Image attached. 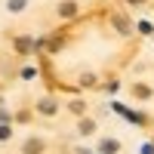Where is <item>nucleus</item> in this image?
I'll return each mask as SVG.
<instances>
[{
    "label": "nucleus",
    "instance_id": "obj_1",
    "mask_svg": "<svg viewBox=\"0 0 154 154\" xmlns=\"http://www.w3.org/2000/svg\"><path fill=\"white\" fill-rule=\"evenodd\" d=\"M59 16H62V19H71V16H77V3H71V0H65V3L59 6Z\"/></svg>",
    "mask_w": 154,
    "mask_h": 154
},
{
    "label": "nucleus",
    "instance_id": "obj_2",
    "mask_svg": "<svg viewBox=\"0 0 154 154\" xmlns=\"http://www.w3.org/2000/svg\"><path fill=\"white\" fill-rule=\"evenodd\" d=\"M25 151H28V154H40L43 142H40V139H31V142H25Z\"/></svg>",
    "mask_w": 154,
    "mask_h": 154
},
{
    "label": "nucleus",
    "instance_id": "obj_3",
    "mask_svg": "<svg viewBox=\"0 0 154 154\" xmlns=\"http://www.w3.org/2000/svg\"><path fill=\"white\" fill-rule=\"evenodd\" d=\"M37 108H40V114H56V102H53V99H43Z\"/></svg>",
    "mask_w": 154,
    "mask_h": 154
},
{
    "label": "nucleus",
    "instance_id": "obj_4",
    "mask_svg": "<svg viewBox=\"0 0 154 154\" xmlns=\"http://www.w3.org/2000/svg\"><path fill=\"white\" fill-rule=\"evenodd\" d=\"M93 130H96V123H93V120H80V133H83V136H89Z\"/></svg>",
    "mask_w": 154,
    "mask_h": 154
},
{
    "label": "nucleus",
    "instance_id": "obj_5",
    "mask_svg": "<svg viewBox=\"0 0 154 154\" xmlns=\"http://www.w3.org/2000/svg\"><path fill=\"white\" fill-rule=\"evenodd\" d=\"M136 96H139V99H148L151 89H148V86H136Z\"/></svg>",
    "mask_w": 154,
    "mask_h": 154
},
{
    "label": "nucleus",
    "instance_id": "obj_6",
    "mask_svg": "<svg viewBox=\"0 0 154 154\" xmlns=\"http://www.w3.org/2000/svg\"><path fill=\"white\" fill-rule=\"evenodd\" d=\"M102 151L111 154V151H117V142H102Z\"/></svg>",
    "mask_w": 154,
    "mask_h": 154
},
{
    "label": "nucleus",
    "instance_id": "obj_7",
    "mask_svg": "<svg viewBox=\"0 0 154 154\" xmlns=\"http://www.w3.org/2000/svg\"><path fill=\"white\" fill-rule=\"evenodd\" d=\"M25 3H28V0H9V9H12V12H16V9H22Z\"/></svg>",
    "mask_w": 154,
    "mask_h": 154
},
{
    "label": "nucleus",
    "instance_id": "obj_8",
    "mask_svg": "<svg viewBox=\"0 0 154 154\" xmlns=\"http://www.w3.org/2000/svg\"><path fill=\"white\" fill-rule=\"evenodd\" d=\"M16 46H19V49H22V53H28V49H31V46H34V43H31V40H19V43H16Z\"/></svg>",
    "mask_w": 154,
    "mask_h": 154
},
{
    "label": "nucleus",
    "instance_id": "obj_9",
    "mask_svg": "<svg viewBox=\"0 0 154 154\" xmlns=\"http://www.w3.org/2000/svg\"><path fill=\"white\" fill-rule=\"evenodd\" d=\"M0 139H9V130H6V126H0Z\"/></svg>",
    "mask_w": 154,
    "mask_h": 154
},
{
    "label": "nucleus",
    "instance_id": "obj_10",
    "mask_svg": "<svg viewBox=\"0 0 154 154\" xmlns=\"http://www.w3.org/2000/svg\"><path fill=\"white\" fill-rule=\"evenodd\" d=\"M130 3H142V0H130Z\"/></svg>",
    "mask_w": 154,
    "mask_h": 154
}]
</instances>
